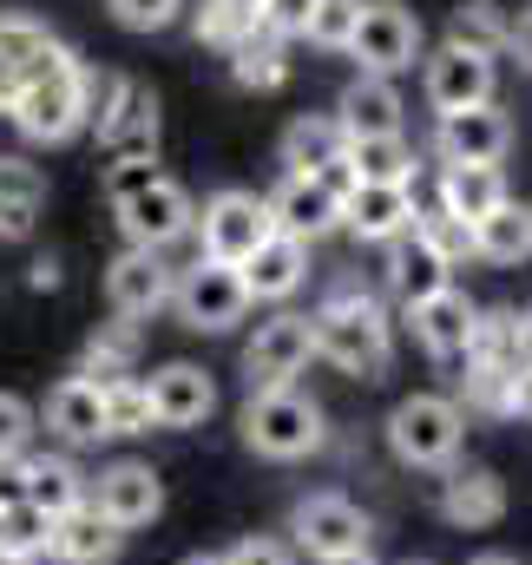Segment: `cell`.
Instances as JSON below:
<instances>
[{"label": "cell", "instance_id": "58", "mask_svg": "<svg viewBox=\"0 0 532 565\" xmlns=\"http://www.w3.org/2000/svg\"><path fill=\"white\" fill-rule=\"evenodd\" d=\"M184 565H224V553H191Z\"/></svg>", "mask_w": 532, "mask_h": 565}, {"label": "cell", "instance_id": "26", "mask_svg": "<svg viewBox=\"0 0 532 565\" xmlns=\"http://www.w3.org/2000/svg\"><path fill=\"white\" fill-rule=\"evenodd\" d=\"M454 282V270L407 231V237H395L389 244V289H395V302L401 309H414V302H427V296H440Z\"/></svg>", "mask_w": 532, "mask_h": 565}, {"label": "cell", "instance_id": "45", "mask_svg": "<svg viewBox=\"0 0 532 565\" xmlns=\"http://www.w3.org/2000/svg\"><path fill=\"white\" fill-rule=\"evenodd\" d=\"M178 7H184V0H113V20L132 26V33H158V26L178 20Z\"/></svg>", "mask_w": 532, "mask_h": 565}, {"label": "cell", "instance_id": "46", "mask_svg": "<svg viewBox=\"0 0 532 565\" xmlns=\"http://www.w3.org/2000/svg\"><path fill=\"white\" fill-rule=\"evenodd\" d=\"M26 440H33V408L20 395H0V460L26 454Z\"/></svg>", "mask_w": 532, "mask_h": 565}, {"label": "cell", "instance_id": "23", "mask_svg": "<svg viewBox=\"0 0 532 565\" xmlns=\"http://www.w3.org/2000/svg\"><path fill=\"white\" fill-rule=\"evenodd\" d=\"M513 191H507V171L500 164H440V211L447 217H460V224H480L493 204H507Z\"/></svg>", "mask_w": 532, "mask_h": 565}, {"label": "cell", "instance_id": "57", "mask_svg": "<svg viewBox=\"0 0 532 565\" xmlns=\"http://www.w3.org/2000/svg\"><path fill=\"white\" fill-rule=\"evenodd\" d=\"M316 565H375V559H369V546H362V553H336V559H316Z\"/></svg>", "mask_w": 532, "mask_h": 565}, {"label": "cell", "instance_id": "22", "mask_svg": "<svg viewBox=\"0 0 532 565\" xmlns=\"http://www.w3.org/2000/svg\"><path fill=\"white\" fill-rule=\"evenodd\" d=\"M336 126H342L349 139H382V132H401L395 79H382V73H355V79H349V93H342V106H336Z\"/></svg>", "mask_w": 532, "mask_h": 565}, {"label": "cell", "instance_id": "5", "mask_svg": "<svg viewBox=\"0 0 532 565\" xmlns=\"http://www.w3.org/2000/svg\"><path fill=\"white\" fill-rule=\"evenodd\" d=\"M269 231H276V224H269V204L257 198V191H217V198L204 204V217H198V237H204V244H198V257H211V264H231V270H237V264L264 244Z\"/></svg>", "mask_w": 532, "mask_h": 565}, {"label": "cell", "instance_id": "59", "mask_svg": "<svg viewBox=\"0 0 532 565\" xmlns=\"http://www.w3.org/2000/svg\"><path fill=\"white\" fill-rule=\"evenodd\" d=\"M474 565H520V559H507V553H480Z\"/></svg>", "mask_w": 532, "mask_h": 565}, {"label": "cell", "instance_id": "1", "mask_svg": "<svg viewBox=\"0 0 532 565\" xmlns=\"http://www.w3.org/2000/svg\"><path fill=\"white\" fill-rule=\"evenodd\" d=\"M309 355L336 362L342 375L355 382H382L389 375V355H395V329L382 316V302L355 282H342L316 316H309Z\"/></svg>", "mask_w": 532, "mask_h": 565}, {"label": "cell", "instance_id": "13", "mask_svg": "<svg viewBox=\"0 0 532 565\" xmlns=\"http://www.w3.org/2000/svg\"><path fill=\"white\" fill-rule=\"evenodd\" d=\"M145 395H151V422L158 427H198L217 408V382H211V369H198V362H164V369L145 382Z\"/></svg>", "mask_w": 532, "mask_h": 565}, {"label": "cell", "instance_id": "56", "mask_svg": "<svg viewBox=\"0 0 532 565\" xmlns=\"http://www.w3.org/2000/svg\"><path fill=\"white\" fill-rule=\"evenodd\" d=\"M217 7H224V13H237V20H257V7H264V0H217Z\"/></svg>", "mask_w": 532, "mask_h": 565}, {"label": "cell", "instance_id": "31", "mask_svg": "<svg viewBox=\"0 0 532 565\" xmlns=\"http://www.w3.org/2000/svg\"><path fill=\"white\" fill-rule=\"evenodd\" d=\"M507 33H513V20H507L493 0H467V7H454V20H447V46L480 53V60H500V53H507Z\"/></svg>", "mask_w": 532, "mask_h": 565}, {"label": "cell", "instance_id": "24", "mask_svg": "<svg viewBox=\"0 0 532 565\" xmlns=\"http://www.w3.org/2000/svg\"><path fill=\"white\" fill-rule=\"evenodd\" d=\"M99 145H106L113 158H158V99H151V86L126 79V93H119V113L106 119Z\"/></svg>", "mask_w": 532, "mask_h": 565}, {"label": "cell", "instance_id": "29", "mask_svg": "<svg viewBox=\"0 0 532 565\" xmlns=\"http://www.w3.org/2000/svg\"><path fill=\"white\" fill-rule=\"evenodd\" d=\"M20 500L40 507L46 520H60V513H73V507L86 500V473H79L73 460H60V454L26 460V473H20Z\"/></svg>", "mask_w": 532, "mask_h": 565}, {"label": "cell", "instance_id": "27", "mask_svg": "<svg viewBox=\"0 0 532 565\" xmlns=\"http://www.w3.org/2000/svg\"><path fill=\"white\" fill-rule=\"evenodd\" d=\"M474 257L480 264H526L532 257V204L507 198L474 224Z\"/></svg>", "mask_w": 532, "mask_h": 565}, {"label": "cell", "instance_id": "55", "mask_svg": "<svg viewBox=\"0 0 532 565\" xmlns=\"http://www.w3.org/2000/svg\"><path fill=\"white\" fill-rule=\"evenodd\" d=\"M513 329H520V369H532V309L513 322Z\"/></svg>", "mask_w": 532, "mask_h": 565}, {"label": "cell", "instance_id": "49", "mask_svg": "<svg viewBox=\"0 0 532 565\" xmlns=\"http://www.w3.org/2000/svg\"><path fill=\"white\" fill-rule=\"evenodd\" d=\"M316 184H322V191H329V198L342 204V198H349V191H355L362 178H355V164H349V158H336V164H322V171H316Z\"/></svg>", "mask_w": 532, "mask_h": 565}, {"label": "cell", "instance_id": "50", "mask_svg": "<svg viewBox=\"0 0 532 565\" xmlns=\"http://www.w3.org/2000/svg\"><path fill=\"white\" fill-rule=\"evenodd\" d=\"M507 415L532 422V369H513V375H507Z\"/></svg>", "mask_w": 532, "mask_h": 565}, {"label": "cell", "instance_id": "43", "mask_svg": "<svg viewBox=\"0 0 532 565\" xmlns=\"http://www.w3.org/2000/svg\"><path fill=\"white\" fill-rule=\"evenodd\" d=\"M0 204H26V211H40V204H46V178H40V164H26V158H0Z\"/></svg>", "mask_w": 532, "mask_h": 565}, {"label": "cell", "instance_id": "47", "mask_svg": "<svg viewBox=\"0 0 532 565\" xmlns=\"http://www.w3.org/2000/svg\"><path fill=\"white\" fill-rule=\"evenodd\" d=\"M251 26H257V20H237V13H224L217 0H211V7H198V40H211V46H224V53H231Z\"/></svg>", "mask_w": 532, "mask_h": 565}, {"label": "cell", "instance_id": "40", "mask_svg": "<svg viewBox=\"0 0 532 565\" xmlns=\"http://www.w3.org/2000/svg\"><path fill=\"white\" fill-rule=\"evenodd\" d=\"M355 20H362V0H316V13H309V33H302V40H316V46H329V53H349Z\"/></svg>", "mask_w": 532, "mask_h": 565}, {"label": "cell", "instance_id": "25", "mask_svg": "<svg viewBox=\"0 0 532 565\" xmlns=\"http://www.w3.org/2000/svg\"><path fill=\"white\" fill-rule=\"evenodd\" d=\"M46 427H53L66 447H93V440H106V408H99V388H93V382H79V375L53 382V395H46Z\"/></svg>", "mask_w": 532, "mask_h": 565}, {"label": "cell", "instance_id": "53", "mask_svg": "<svg viewBox=\"0 0 532 565\" xmlns=\"http://www.w3.org/2000/svg\"><path fill=\"white\" fill-rule=\"evenodd\" d=\"M26 282H33V289H60V264H53V257H40V264L26 270Z\"/></svg>", "mask_w": 532, "mask_h": 565}, {"label": "cell", "instance_id": "38", "mask_svg": "<svg viewBox=\"0 0 532 565\" xmlns=\"http://www.w3.org/2000/svg\"><path fill=\"white\" fill-rule=\"evenodd\" d=\"M46 46H53L46 20H33V13H0V66L26 73V60H33V53H46Z\"/></svg>", "mask_w": 532, "mask_h": 565}, {"label": "cell", "instance_id": "32", "mask_svg": "<svg viewBox=\"0 0 532 565\" xmlns=\"http://www.w3.org/2000/svg\"><path fill=\"white\" fill-rule=\"evenodd\" d=\"M138 362V329L132 322H119V329H99L93 342H86V355H79V382H93L99 395L113 388V382H126Z\"/></svg>", "mask_w": 532, "mask_h": 565}, {"label": "cell", "instance_id": "51", "mask_svg": "<svg viewBox=\"0 0 532 565\" xmlns=\"http://www.w3.org/2000/svg\"><path fill=\"white\" fill-rule=\"evenodd\" d=\"M33 217H40V211H26V204H0V237H13V244L33 237Z\"/></svg>", "mask_w": 532, "mask_h": 565}, {"label": "cell", "instance_id": "44", "mask_svg": "<svg viewBox=\"0 0 532 565\" xmlns=\"http://www.w3.org/2000/svg\"><path fill=\"white\" fill-rule=\"evenodd\" d=\"M309 13H316V0H264L257 7V26H264L269 40H302L309 33Z\"/></svg>", "mask_w": 532, "mask_h": 565}, {"label": "cell", "instance_id": "11", "mask_svg": "<svg viewBox=\"0 0 532 565\" xmlns=\"http://www.w3.org/2000/svg\"><path fill=\"white\" fill-rule=\"evenodd\" d=\"M440 164H500L513 151V119L487 99V106H467V113H447L440 132H434Z\"/></svg>", "mask_w": 532, "mask_h": 565}, {"label": "cell", "instance_id": "12", "mask_svg": "<svg viewBox=\"0 0 532 565\" xmlns=\"http://www.w3.org/2000/svg\"><path fill=\"white\" fill-rule=\"evenodd\" d=\"M86 500H93L119 533H132V526H151V520H158V507H164V480H158L145 460H113Z\"/></svg>", "mask_w": 532, "mask_h": 565}, {"label": "cell", "instance_id": "3", "mask_svg": "<svg viewBox=\"0 0 532 565\" xmlns=\"http://www.w3.org/2000/svg\"><path fill=\"white\" fill-rule=\"evenodd\" d=\"M467 440V415L454 395H407L389 415V447L401 467H447Z\"/></svg>", "mask_w": 532, "mask_h": 565}, {"label": "cell", "instance_id": "21", "mask_svg": "<svg viewBox=\"0 0 532 565\" xmlns=\"http://www.w3.org/2000/svg\"><path fill=\"white\" fill-rule=\"evenodd\" d=\"M440 513H447V526H467V533L500 526L507 520V480L493 467H460L440 480Z\"/></svg>", "mask_w": 532, "mask_h": 565}, {"label": "cell", "instance_id": "20", "mask_svg": "<svg viewBox=\"0 0 532 565\" xmlns=\"http://www.w3.org/2000/svg\"><path fill=\"white\" fill-rule=\"evenodd\" d=\"M407 316H414V335L427 342V355H434V362H467V342H474V316H480V309H474L454 282H447L440 296L414 302Z\"/></svg>", "mask_w": 532, "mask_h": 565}, {"label": "cell", "instance_id": "48", "mask_svg": "<svg viewBox=\"0 0 532 565\" xmlns=\"http://www.w3.org/2000/svg\"><path fill=\"white\" fill-rule=\"evenodd\" d=\"M224 565H289V546L283 540H237L224 553Z\"/></svg>", "mask_w": 532, "mask_h": 565}, {"label": "cell", "instance_id": "39", "mask_svg": "<svg viewBox=\"0 0 532 565\" xmlns=\"http://www.w3.org/2000/svg\"><path fill=\"white\" fill-rule=\"evenodd\" d=\"M119 93H126V73H99V66H79V113L93 132H106V119L119 113Z\"/></svg>", "mask_w": 532, "mask_h": 565}, {"label": "cell", "instance_id": "19", "mask_svg": "<svg viewBox=\"0 0 532 565\" xmlns=\"http://www.w3.org/2000/svg\"><path fill=\"white\" fill-rule=\"evenodd\" d=\"M119 546H126V533H119L93 500H79L73 513H60V520H53V540H46V553L60 565H113Z\"/></svg>", "mask_w": 532, "mask_h": 565}, {"label": "cell", "instance_id": "30", "mask_svg": "<svg viewBox=\"0 0 532 565\" xmlns=\"http://www.w3.org/2000/svg\"><path fill=\"white\" fill-rule=\"evenodd\" d=\"M342 158L355 164V178H362V184H401V191H414V178H421V158H414V145L401 139V132H382V139H349Z\"/></svg>", "mask_w": 532, "mask_h": 565}, {"label": "cell", "instance_id": "17", "mask_svg": "<svg viewBox=\"0 0 532 565\" xmlns=\"http://www.w3.org/2000/svg\"><path fill=\"white\" fill-rule=\"evenodd\" d=\"M171 264L158 257V250H126V257H113V270H106V296H113V309L138 322V316H158L164 302H171Z\"/></svg>", "mask_w": 532, "mask_h": 565}, {"label": "cell", "instance_id": "9", "mask_svg": "<svg viewBox=\"0 0 532 565\" xmlns=\"http://www.w3.org/2000/svg\"><path fill=\"white\" fill-rule=\"evenodd\" d=\"M7 119H13L33 145H66L79 126H86V113H79V66H73V73H60V79L20 86V99H13V113H7Z\"/></svg>", "mask_w": 532, "mask_h": 565}, {"label": "cell", "instance_id": "6", "mask_svg": "<svg viewBox=\"0 0 532 565\" xmlns=\"http://www.w3.org/2000/svg\"><path fill=\"white\" fill-rule=\"evenodd\" d=\"M349 53L362 60V73L395 79L401 66L421 60V20H414L401 0H375V7H362V20H355V33H349Z\"/></svg>", "mask_w": 532, "mask_h": 565}, {"label": "cell", "instance_id": "16", "mask_svg": "<svg viewBox=\"0 0 532 565\" xmlns=\"http://www.w3.org/2000/svg\"><path fill=\"white\" fill-rule=\"evenodd\" d=\"M414 191H401V184H355L349 198H342V224L362 237V244H395V237H407L414 231Z\"/></svg>", "mask_w": 532, "mask_h": 565}, {"label": "cell", "instance_id": "14", "mask_svg": "<svg viewBox=\"0 0 532 565\" xmlns=\"http://www.w3.org/2000/svg\"><path fill=\"white\" fill-rule=\"evenodd\" d=\"M269 204V224L283 231V237H296V244H316V237H329L336 224H342V204L316 184V178H296V171H283V184L264 198Z\"/></svg>", "mask_w": 532, "mask_h": 565}, {"label": "cell", "instance_id": "37", "mask_svg": "<svg viewBox=\"0 0 532 565\" xmlns=\"http://www.w3.org/2000/svg\"><path fill=\"white\" fill-rule=\"evenodd\" d=\"M99 408H106V440L113 434H151V395H145V382L126 375V382H113L106 395H99Z\"/></svg>", "mask_w": 532, "mask_h": 565}, {"label": "cell", "instance_id": "18", "mask_svg": "<svg viewBox=\"0 0 532 565\" xmlns=\"http://www.w3.org/2000/svg\"><path fill=\"white\" fill-rule=\"evenodd\" d=\"M237 277H244V296H251V302H283V296H296L302 277H309V244L269 231L264 244L237 264Z\"/></svg>", "mask_w": 532, "mask_h": 565}, {"label": "cell", "instance_id": "42", "mask_svg": "<svg viewBox=\"0 0 532 565\" xmlns=\"http://www.w3.org/2000/svg\"><path fill=\"white\" fill-rule=\"evenodd\" d=\"M158 178H164V171H158V158H113V164H106V204H113V211H119V204H132L138 191H145V184H158Z\"/></svg>", "mask_w": 532, "mask_h": 565}, {"label": "cell", "instance_id": "15", "mask_svg": "<svg viewBox=\"0 0 532 565\" xmlns=\"http://www.w3.org/2000/svg\"><path fill=\"white\" fill-rule=\"evenodd\" d=\"M493 99V60L480 53H460V46H440L427 60V106L447 119V113H467V106H487Z\"/></svg>", "mask_w": 532, "mask_h": 565}, {"label": "cell", "instance_id": "2", "mask_svg": "<svg viewBox=\"0 0 532 565\" xmlns=\"http://www.w3.org/2000/svg\"><path fill=\"white\" fill-rule=\"evenodd\" d=\"M244 440L264 454V460H302V454H316L322 440H329V422H322V408L302 395V388H257L251 402H244Z\"/></svg>", "mask_w": 532, "mask_h": 565}, {"label": "cell", "instance_id": "36", "mask_svg": "<svg viewBox=\"0 0 532 565\" xmlns=\"http://www.w3.org/2000/svg\"><path fill=\"white\" fill-rule=\"evenodd\" d=\"M414 237L447 264V270H460L467 257H474V224H460V217H447L440 204H427V211H414Z\"/></svg>", "mask_w": 532, "mask_h": 565}, {"label": "cell", "instance_id": "10", "mask_svg": "<svg viewBox=\"0 0 532 565\" xmlns=\"http://www.w3.org/2000/svg\"><path fill=\"white\" fill-rule=\"evenodd\" d=\"M119 224H126L132 250H164V244H178V237L198 224V204H191V191H184V184L158 178V184H145V191H138L132 204H119Z\"/></svg>", "mask_w": 532, "mask_h": 565}, {"label": "cell", "instance_id": "52", "mask_svg": "<svg viewBox=\"0 0 532 565\" xmlns=\"http://www.w3.org/2000/svg\"><path fill=\"white\" fill-rule=\"evenodd\" d=\"M507 53H520V66L532 73V13L520 20V26H513V33H507Z\"/></svg>", "mask_w": 532, "mask_h": 565}, {"label": "cell", "instance_id": "41", "mask_svg": "<svg viewBox=\"0 0 532 565\" xmlns=\"http://www.w3.org/2000/svg\"><path fill=\"white\" fill-rule=\"evenodd\" d=\"M507 375H513V369H480V362H467V375H460V402L480 408V415H507ZM467 408H460V415H467Z\"/></svg>", "mask_w": 532, "mask_h": 565}, {"label": "cell", "instance_id": "7", "mask_svg": "<svg viewBox=\"0 0 532 565\" xmlns=\"http://www.w3.org/2000/svg\"><path fill=\"white\" fill-rule=\"evenodd\" d=\"M309 369V316H269L257 322L251 349H244V382L257 388H296V375Z\"/></svg>", "mask_w": 532, "mask_h": 565}, {"label": "cell", "instance_id": "28", "mask_svg": "<svg viewBox=\"0 0 532 565\" xmlns=\"http://www.w3.org/2000/svg\"><path fill=\"white\" fill-rule=\"evenodd\" d=\"M349 151V132L336 126V113H302L289 132H283V171L296 178H316L322 164H336Z\"/></svg>", "mask_w": 532, "mask_h": 565}, {"label": "cell", "instance_id": "34", "mask_svg": "<svg viewBox=\"0 0 532 565\" xmlns=\"http://www.w3.org/2000/svg\"><path fill=\"white\" fill-rule=\"evenodd\" d=\"M231 73H237V86H251V93H276V86L289 79L283 40H269L264 26H251V33L231 46Z\"/></svg>", "mask_w": 532, "mask_h": 565}, {"label": "cell", "instance_id": "54", "mask_svg": "<svg viewBox=\"0 0 532 565\" xmlns=\"http://www.w3.org/2000/svg\"><path fill=\"white\" fill-rule=\"evenodd\" d=\"M13 99H20V73L0 66V113H13Z\"/></svg>", "mask_w": 532, "mask_h": 565}, {"label": "cell", "instance_id": "33", "mask_svg": "<svg viewBox=\"0 0 532 565\" xmlns=\"http://www.w3.org/2000/svg\"><path fill=\"white\" fill-rule=\"evenodd\" d=\"M46 540H53V520L26 500H7L0 507V565H33L46 559Z\"/></svg>", "mask_w": 532, "mask_h": 565}, {"label": "cell", "instance_id": "60", "mask_svg": "<svg viewBox=\"0 0 532 565\" xmlns=\"http://www.w3.org/2000/svg\"><path fill=\"white\" fill-rule=\"evenodd\" d=\"M0 507H7V493H0Z\"/></svg>", "mask_w": 532, "mask_h": 565}, {"label": "cell", "instance_id": "8", "mask_svg": "<svg viewBox=\"0 0 532 565\" xmlns=\"http://www.w3.org/2000/svg\"><path fill=\"white\" fill-rule=\"evenodd\" d=\"M289 533H296V546L309 559H336V553H362L369 546V513L355 500H342V493H309L296 507Z\"/></svg>", "mask_w": 532, "mask_h": 565}, {"label": "cell", "instance_id": "35", "mask_svg": "<svg viewBox=\"0 0 532 565\" xmlns=\"http://www.w3.org/2000/svg\"><path fill=\"white\" fill-rule=\"evenodd\" d=\"M520 316L513 309H480L474 316V342H467V362L480 369H520Z\"/></svg>", "mask_w": 532, "mask_h": 565}, {"label": "cell", "instance_id": "4", "mask_svg": "<svg viewBox=\"0 0 532 565\" xmlns=\"http://www.w3.org/2000/svg\"><path fill=\"white\" fill-rule=\"evenodd\" d=\"M171 309L184 316V329H198V335H224V329H237V322L251 316V296H244V277H237L231 264L198 257L184 277L171 282Z\"/></svg>", "mask_w": 532, "mask_h": 565}]
</instances>
